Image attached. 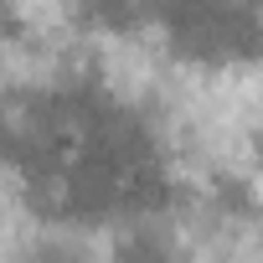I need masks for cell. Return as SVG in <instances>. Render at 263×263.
<instances>
[{"instance_id":"obj_1","label":"cell","mask_w":263,"mask_h":263,"mask_svg":"<svg viewBox=\"0 0 263 263\" xmlns=\"http://www.w3.org/2000/svg\"><path fill=\"white\" fill-rule=\"evenodd\" d=\"M206 206L227 222H263V201H258V181L237 176V171H217L206 181Z\"/></svg>"},{"instance_id":"obj_2","label":"cell","mask_w":263,"mask_h":263,"mask_svg":"<svg viewBox=\"0 0 263 263\" xmlns=\"http://www.w3.org/2000/svg\"><path fill=\"white\" fill-rule=\"evenodd\" d=\"M114 263H176V253H171V242L155 237V232H129V237H119Z\"/></svg>"},{"instance_id":"obj_3","label":"cell","mask_w":263,"mask_h":263,"mask_svg":"<svg viewBox=\"0 0 263 263\" xmlns=\"http://www.w3.org/2000/svg\"><path fill=\"white\" fill-rule=\"evenodd\" d=\"M248 165H253V171L263 176V119H258V124L248 129Z\"/></svg>"}]
</instances>
